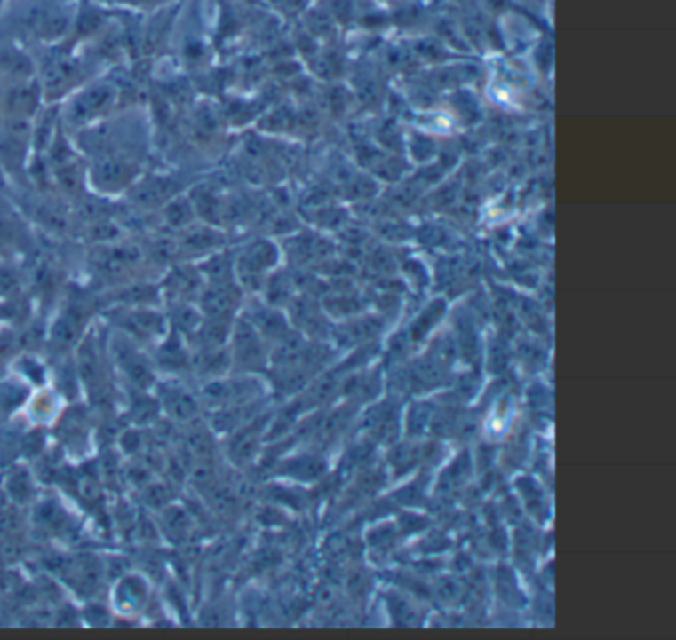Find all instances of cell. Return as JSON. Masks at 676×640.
I'll return each mask as SVG.
<instances>
[{
    "instance_id": "cell-1",
    "label": "cell",
    "mask_w": 676,
    "mask_h": 640,
    "mask_svg": "<svg viewBox=\"0 0 676 640\" xmlns=\"http://www.w3.org/2000/svg\"><path fill=\"white\" fill-rule=\"evenodd\" d=\"M230 369L238 373L262 371L268 363L266 339L256 331L246 318L238 320L230 334Z\"/></svg>"
},
{
    "instance_id": "cell-2",
    "label": "cell",
    "mask_w": 676,
    "mask_h": 640,
    "mask_svg": "<svg viewBox=\"0 0 676 640\" xmlns=\"http://www.w3.org/2000/svg\"><path fill=\"white\" fill-rule=\"evenodd\" d=\"M111 352H114L119 373L123 375L127 385L133 391H151L155 387V367L147 357L139 353V349L131 344L130 337H117L115 344L111 345Z\"/></svg>"
},
{
    "instance_id": "cell-3",
    "label": "cell",
    "mask_w": 676,
    "mask_h": 640,
    "mask_svg": "<svg viewBox=\"0 0 676 640\" xmlns=\"http://www.w3.org/2000/svg\"><path fill=\"white\" fill-rule=\"evenodd\" d=\"M151 583L137 571H125L119 575L111 589V609L119 617H135L149 607Z\"/></svg>"
},
{
    "instance_id": "cell-4",
    "label": "cell",
    "mask_w": 676,
    "mask_h": 640,
    "mask_svg": "<svg viewBox=\"0 0 676 640\" xmlns=\"http://www.w3.org/2000/svg\"><path fill=\"white\" fill-rule=\"evenodd\" d=\"M155 397L159 400L161 415H167L175 423H193L201 411L199 395L179 379H165L155 383Z\"/></svg>"
},
{
    "instance_id": "cell-5",
    "label": "cell",
    "mask_w": 676,
    "mask_h": 640,
    "mask_svg": "<svg viewBox=\"0 0 676 640\" xmlns=\"http://www.w3.org/2000/svg\"><path fill=\"white\" fill-rule=\"evenodd\" d=\"M0 496L16 508L34 506L38 500V480L32 468L24 462H12L0 472Z\"/></svg>"
},
{
    "instance_id": "cell-6",
    "label": "cell",
    "mask_w": 676,
    "mask_h": 640,
    "mask_svg": "<svg viewBox=\"0 0 676 640\" xmlns=\"http://www.w3.org/2000/svg\"><path fill=\"white\" fill-rule=\"evenodd\" d=\"M54 424L58 426V437L64 452H70V456H84L85 448L90 446V424L88 416L82 413V407L72 405L66 408Z\"/></svg>"
},
{
    "instance_id": "cell-7",
    "label": "cell",
    "mask_w": 676,
    "mask_h": 640,
    "mask_svg": "<svg viewBox=\"0 0 676 640\" xmlns=\"http://www.w3.org/2000/svg\"><path fill=\"white\" fill-rule=\"evenodd\" d=\"M243 302V292L235 281L207 284L199 294V310L203 318H233Z\"/></svg>"
},
{
    "instance_id": "cell-8",
    "label": "cell",
    "mask_w": 676,
    "mask_h": 640,
    "mask_svg": "<svg viewBox=\"0 0 676 640\" xmlns=\"http://www.w3.org/2000/svg\"><path fill=\"white\" fill-rule=\"evenodd\" d=\"M153 367L163 371L171 377H177L185 371L191 369V352L183 344V336H179L177 331L169 334L159 341L155 357H153Z\"/></svg>"
},
{
    "instance_id": "cell-9",
    "label": "cell",
    "mask_w": 676,
    "mask_h": 640,
    "mask_svg": "<svg viewBox=\"0 0 676 640\" xmlns=\"http://www.w3.org/2000/svg\"><path fill=\"white\" fill-rule=\"evenodd\" d=\"M264 434V418H251V421L233 431L228 440V458L235 464H246L258 452Z\"/></svg>"
},
{
    "instance_id": "cell-10",
    "label": "cell",
    "mask_w": 676,
    "mask_h": 640,
    "mask_svg": "<svg viewBox=\"0 0 676 640\" xmlns=\"http://www.w3.org/2000/svg\"><path fill=\"white\" fill-rule=\"evenodd\" d=\"M119 328L123 329V336L131 341H153L165 337V318L151 310L127 312L119 321Z\"/></svg>"
},
{
    "instance_id": "cell-11",
    "label": "cell",
    "mask_w": 676,
    "mask_h": 640,
    "mask_svg": "<svg viewBox=\"0 0 676 640\" xmlns=\"http://www.w3.org/2000/svg\"><path fill=\"white\" fill-rule=\"evenodd\" d=\"M64 400L66 399L54 389H34L27 407L22 408V413H27V418L32 426H50L56 423L60 413L64 411Z\"/></svg>"
},
{
    "instance_id": "cell-12",
    "label": "cell",
    "mask_w": 676,
    "mask_h": 640,
    "mask_svg": "<svg viewBox=\"0 0 676 640\" xmlns=\"http://www.w3.org/2000/svg\"><path fill=\"white\" fill-rule=\"evenodd\" d=\"M276 260H278L276 246L266 241L252 242L251 246H246L241 256H238L236 260L238 276H241L243 280L260 278L264 272L276 264Z\"/></svg>"
},
{
    "instance_id": "cell-13",
    "label": "cell",
    "mask_w": 676,
    "mask_h": 640,
    "mask_svg": "<svg viewBox=\"0 0 676 640\" xmlns=\"http://www.w3.org/2000/svg\"><path fill=\"white\" fill-rule=\"evenodd\" d=\"M32 387H28L20 377L0 379V423L11 421L12 416L22 413L32 395Z\"/></svg>"
},
{
    "instance_id": "cell-14",
    "label": "cell",
    "mask_w": 676,
    "mask_h": 640,
    "mask_svg": "<svg viewBox=\"0 0 676 640\" xmlns=\"http://www.w3.org/2000/svg\"><path fill=\"white\" fill-rule=\"evenodd\" d=\"M167 294L175 302H191L193 297H199L203 289V276L199 270L193 268H177L171 272L165 284Z\"/></svg>"
},
{
    "instance_id": "cell-15",
    "label": "cell",
    "mask_w": 676,
    "mask_h": 640,
    "mask_svg": "<svg viewBox=\"0 0 676 640\" xmlns=\"http://www.w3.org/2000/svg\"><path fill=\"white\" fill-rule=\"evenodd\" d=\"M246 320L258 331L264 339H282L288 334V323L282 318V313L272 310L268 305H256L248 312Z\"/></svg>"
},
{
    "instance_id": "cell-16",
    "label": "cell",
    "mask_w": 676,
    "mask_h": 640,
    "mask_svg": "<svg viewBox=\"0 0 676 640\" xmlns=\"http://www.w3.org/2000/svg\"><path fill=\"white\" fill-rule=\"evenodd\" d=\"M127 415H131V423L135 426H147L151 423H155L161 415L157 397L151 395L149 391H133L130 411H127Z\"/></svg>"
},
{
    "instance_id": "cell-17",
    "label": "cell",
    "mask_w": 676,
    "mask_h": 640,
    "mask_svg": "<svg viewBox=\"0 0 676 640\" xmlns=\"http://www.w3.org/2000/svg\"><path fill=\"white\" fill-rule=\"evenodd\" d=\"M222 244V236L211 228H189L183 234L181 249L189 254H209L215 252Z\"/></svg>"
},
{
    "instance_id": "cell-18",
    "label": "cell",
    "mask_w": 676,
    "mask_h": 640,
    "mask_svg": "<svg viewBox=\"0 0 676 640\" xmlns=\"http://www.w3.org/2000/svg\"><path fill=\"white\" fill-rule=\"evenodd\" d=\"M199 272L207 284H227L235 278V262L228 258V254H211Z\"/></svg>"
},
{
    "instance_id": "cell-19",
    "label": "cell",
    "mask_w": 676,
    "mask_h": 640,
    "mask_svg": "<svg viewBox=\"0 0 676 640\" xmlns=\"http://www.w3.org/2000/svg\"><path fill=\"white\" fill-rule=\"evenodd\" d=\"M323 470H325L323 460L315 454H307V456H298L294 460H286L284 474L298 478V480H314V478L323 474Z\"/></svg>"
},
{
    "instance_id": "cell-20",
    "label": "cell",
    "mask_w": 676,
    "mask_h": 640,
    "mask_svg": "<svg viewBox=\"0 0 676 640\" xmlns=\"http://www.w3.org/2000/svg\"><path fill=\"white\" fill-rule=\"evenodd\" d=\"M16 377H20L32 389H40L46 387L48 371L40 361L30 360V357H22V360L16 363Z\"/></svg>"
},
{
    "instance_id": "cell-21",
    "label": "cell",
    "mask_w": 676,
    "mask_h": 640,
    "mask_svg": "<svg viewBox=\"0 0 676 640\" xmlns=\"http://www.w3.org/2000/svg\"><path fill=\"white\" fill-rule=\"evenodd\" d=\"M80 612L82 620H85L91 627H107L115 620V612L111 609V604L99 601H88Z\"/></svg>"
},
{
    "instance_id": "cell-22",
    "label": "cell",
    "mask_w": 676,
    "mask_h": 640,
    "mask_svg": "<svg viewBox=\"0 0 676 640\" xmlns=\"http://www.w3.org/2000/svg\"><path fill=\"white\" fill-rule=\"evenodd\" d=\"M418 460H421V448H417L413 445L395 446L389 454V464L395 468V476L409 472Z\"/></svg>"
},
{
    "instance_id": "cell-23",
    "label": "cell",
    "mask_w": 676,
    "mask_h": 640,
    "mask_svg": "<svg viewBox=\"0 0 676 640\" xmlns=\"http://www.w3.org/2000/svg\"><path fill=\"white\" fill-rule=\"evenodd\" d=\"M163 511V518H165V527L167 532L173 533L175 537H179V540H183L185 533L189 532V519H187V514L183 511V508H161Z\"/></svg>"
},
{
    "instance_id": "cell-24",
    "label": "cell",
    "mask_w": 676,
    "mask_h": 640,
    "mask_svg": "<svg viewBox=\"0 0 676 640\" xmlns=\"http://www.w3.org/2000/svg\"><path fill=\"white\" fill-rule=\"evenodd\" d=\"M167 223L173 228H187L193 223V207L185 201L171 202L165 210Z\"/></svg>"
}]
</instances>
